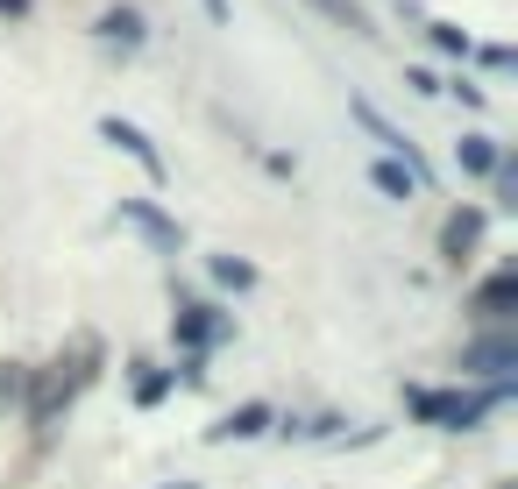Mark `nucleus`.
<instances>
[{
    "label": "nucleus",
    "mask_w": 518,
    "mask_h": 489,
    "mask_svg": "<svg viewBox=\"0 0 518 489\" xmlns=\"http://www.w3.org/2000/svg\"><path fill=\"white\" fill-rule=\"evenodd\" d=\"M0 15H29V0H0Z\"/></svg>",
    "instance_id": "obj_11"
},
{
    "label": "nucleus",
    "mask_w": 518,
    "mask_h": 489,
    "mask_svg": "<svg viewBox=\"0 0 518 489\" xmlns=\"http://www.w3.org/2000/svg\"><path fill=\"white\" fill-rule=\"evenodd\" d=\"M213 277H220V284H235V291H242V284H256V270H249V263H228V256L213 263Z\"/></svg>",
    "instance_id": "obj_8"
},
{
    "label": "nucleus",
    "mask_w": 518,
    "mask_h": 489,
    "mask_svg": "<svg viewBox=\"0 0 518 489\" xmlns=\"http://www.w3.org/2000/svg\"><path fill=\"white\" fill-rule=\"evenodd\" d=\"M199 8H206L213 22H228V0H199Z\"/></svg>",
    "instance_id": "obj_10"
},
{
    "label": "nucleus",
    "mask_w": 518,
    "mask_h": 489,
    "mask_svg": "<svg viewBox=\"0 0 518 489\" xmlns=\"http://www.w3.org/2000/svg\"><path fill=\"white\" fill-rule=\"evenodd\" d=\"M377 185H384L391 199H412V185H419V178H398V163H377Z\"/></svg>",
    "instance_id": "obj_7"
},
{
    "label": "nucleus",
    "mask_w": 518,
    "mask_h": 489,
    "mask_svg": "<svg viewBox=\"0 0 518 489\" xmlns=\"http://www.w3.org/2000/svg\"><path fill=\"white\" fill-rule=\"evenodd\" d=\"M476 305H483V312H490V319H504V305H511V270H504V277H490V284H483V298H476Z\"/></svg>",
    "instance_id": "obj_4"
},
{
    "label": "nucleus",
    "mask_w": 518,
    "mask_h": 489,
    "mask_svg": "<svg viewBox=\"0 0 518 489\" xmlns=\"http://www.w3.org/2000/svg\"><path fill=\"white\" fill-rule=\"evenodd\" d=\"M100 135H107L114 149H128V156H135V163H142L150 178H164V156H157L150 142H142V128H128V121H100Z\"/></svg>",
    "instance_id": "obj_2"
},
{
    "label": "nucleus",
    "mask_w": 518,
    "mask_h": 489,
    "mask_svg": "<svg viewBox=\"0 0 518 489\" xmlns=\"http://www.w3.org/2000/svg\"><path fill=\"white\" fill-rule=\"evenodd\" d=\"M412 404H419L426 419H440V426H476L490 412V397H433V390H419Z\"/></svg>",
    "instance_id": "obj_1"
},
{
    "label": "nucleus",
    "mask_w": 518,
    "mask_h": 489,
    "mask_svg": "<svg viewBox=\"0 0 518 489\" xmlns=\"http://www.w3.org/2000/svg\"><path fill=\"white\" fill-rule=\"evenodd\" d=\"M469 241H476V213H462V220L448 227V249H469Z\"/></svg>",
    "instance_id": "obj_9"
},
{
    "label": "nucleus",
    "mask_w": 518,
    "mask_h": 489,
    "mask_svg": "<svg viewBox=\"0 0 518 489\" xmlns=\"http://www.w3.org/2000/svg\"><path fill=\"white\" fill-rule=\"evenodd\" d=\"M313 8H327V15H334L341 29H369V15L355 8V0H313Z\"/></svg>",
    "instance_id": "obj_6"
},
{
    "label": "nucleus",
    "mask_w": 518,
    "mask_h": 489,
    "mask_svg": "<svg viewBox=\"0 0 518 489\" xmlns=\"http://www.w3.org/2000/svg\"><path fill=\"white\" fill-rule=\"evenodd\" d=\"M100 29H107V36H121V43H142V15H135V8H114Z\"/></svg>",
    "instance_id": "obj_3"
},
{
    "label": "nucleus",
    "mask_w": 518,
    "mask_h": 489,
    "mask_svg": "<svg viewBox=\"0 0 518 489\" xmlns=\"http://www.w3.org/2000/svg\"><path fill=\"white\" fill-rule=\"evenodd\" d=\"M263 426H270V412H263V404H242V412H235L228 426H220V433H242V440H249V433H263Z\"/></svg>",
    "instance_id": "obj_5"
}]
</instances>
